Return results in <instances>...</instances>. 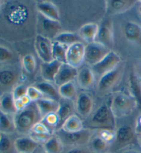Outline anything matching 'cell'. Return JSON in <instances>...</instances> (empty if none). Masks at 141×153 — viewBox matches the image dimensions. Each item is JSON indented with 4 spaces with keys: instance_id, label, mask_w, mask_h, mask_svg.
<instances>
[{
    "instance_id": "cell-1",
    "label": "cell",
    "mask_w": 141,
    "mask_h": 153,
    "mask_svg": "<svg viewBox=\"0 0 141 153\" xmlns=\"http://www.w3.org/2000/svg\"><path fill=\"white\" fill-rule=\"evenodd\" d=\"M32 20L30 8L22 1H4L0 8V24L14 32L26 30Z\"/></svg>"
},
{
    "instance_id": "cell-2",
    "label": "cell",
    "mask_w": 141,
    "mask_h": 153,
    "mask_svg": "<svg viewBox=\"0 0 141 153\" xmlns=\"http://www.w3.org/2000/svg\"><path fill=\"white\" fill-rule=\"evenodd\" d=\"M41 120L35 102H32L26 108L14 115L16 132L22 135H28L32 127Z\"/></svg>"
},
{
    "instance_id": "cell-3",
    "label": "cell",
    "mask_w": 141,
    "mask_h": 153,
    "mask_svg": "<svg viewBox=\"0 0 141 153\" xmlns=\"http://www.w3.org/2000/svg\"><path fill=\"white\" fill-rule=\"evenodd\" d=\"M116 118L108 104L98 106L89 118L84 121V127L94 131L101 129H116Z\"/></svg>"
},
{
    "instance_id": "cell-4",
    "label": "cell",
    "mask_w": 141,
    "mask_h": 153,
    "mask_svg": "<svg viewBox=\"0 0 141 153\" xmlns=\"http://www.w3.org/2000/svg\"><path fill=\"white\" fill-rule=\"evenodd\" d=\"M108 104L116 120L128 117L137 109V105L133 97L129 93L122 91L114 92Z\"/></svg>"
},
{
    "instance_id": "cell-5",
    "label": "cell",
    "mask_w": 141,
    "mask_h": 153,
    "mask_svg": "<svg viewBox=\"0 0 141 153\" xmlns=\"http://www.w3.org/2000/svg\"><path fill=\"white\" fill-rule=\"evenodd\" d=\"M96 131L90 128H84L81 131L74 133H67L63 130L59 129L54 134L59 137L64 147L70 148L76 146H88L91 138L94 135Z\"/></svg>"
},
{
    "instance_id": "cell-6",
    "label": "cell",
    "mask_w": 141,
    "mask_h": 153,
    "mask_svg": "<svg viewBox=\"0 0 141 153\" xmlns=\"http://www.w3.org/2000/svg\"><path fill=\"white\" fill-rule=\"evenodd\" d=\"M124 70L125 65L121 62L113 70L99 78L96 83L97 93L105 96L112 91L116 86L121 82Z\"/></svg>"
},
{
    "instance_id": "cell-7",
    "label": "cell",
    "mask_w": 141,
    "mask_h": 153,
    "mask_svg": "<svg viewBox=\"0 0 141 153\" xmlns=\"http://www.w3.org/2000/svg\"><path fill=\"white\" fill-rule=\"evenodd\" d=\"M75 105L76 114L85 121L90 117L94 111L93 97L89 92L81 90L76 97Z\"/></svg>"
},
{
    "instance_id": "cell-8",
    "label": "cell",
    "mask_w": 141,
    "mask_h": 153,
    "mask_svg": "<svg viewBox=\"0 0 141 153\" xmlns=\"http://www.w3.org/2000/svg\"><path fill=\"white\" fill-rule=\"evenodd\" d=\"M112 50L100 43L94 42L87 43L85 48L84 64L92 67L101 61Z\"/></svg>"
},
{
    "instance_id": "cell-9",
    "label": "cell",
    "mask_w": 141,
    "mask_h": 153,
    "mask_svg": "<svg viewBox=\"0 0 141 153\" xmlns=\"http://www.w3.org/2000/svg\"><path fill=\"white\" fill-rule=\"evenodd\" d=\"M36 28L37 29V34L47 37L52 41L61 32L62 27L60 21L50 19L38 13Z\"/></svg>"
},
{
    "instance_id": "cell-10",
    "label": "cell",
    "mask_w": 141,
    "mask_h": 153,
    "mask_svg": "<svg viewBox=\"0 0 141 153\" xmlns=\"http://www.w3.org/2000/svg\"><path fill=\"white\" fill-rule=\"evenodd\" d=\"M135 141H136V134L134 126L125 124L116 128V138L113 144L118 150L128 148L129 146L133 144Z\"/></svg>"
},
{
    "instance_id": "cell-11",
    "label": "cell",
    "mask_w": 141,
    "mask_h": 153,
    "mask_svg": "<svg viewBox=\"0 0 141 153\" xmlns=\"http://www.w3.org/2000/svg\"><path fill=\"white\" fill-rule=\"evenodd\" d=\"M121 62L122 59L120 55L114 51L111 50L101 61L90 68L93 70L96 77L99 78L115 69Z\"/></svg>"
},
{
    "instance_id": "cell-12",
    "label": "cell",
    "mask_w": 141,
    "mask_h": 153,
    "mask_svg": "<svg viewBox=\"0 0 141 153\" xmlns=\"http://www.w3.org/2000/svg\"><path fill=\"white\" fill-rule=\"evenodd\" d=\"M34 50L39 59L42 62H49L53 58V41L51 39L40 34H37L34 38Z\"/></svg>"
},
{
    "instance_id": "cell-13",
    "label": "cell",
    "mask_w": 141,
    "mask_h": 153,
    "mask_svg": "<svg viewBox=\"0 0 141 153\" xmlns=\"http://www.w3.org/2000/svg\"><path fill=\"white\" fill-rule=\"evenodd\" d=\"M85 45L83 42H78L68 46L66 54V63L78 69L84 64Z\"/></svg>"
},
{
    "instance_id": "cell-14",
    "label": "cell",
    "mask_w": 141,
    "mask_h": 153,
    "mask_svg": "<svg viewBox=\"0 0 141 153\" xmlns=\"http://www.w3.org/2000/svg\"><path fill=\"white\" fill-rule=\"evenodd\" d=\"M129 93L135 100L137 109L141 113V74L136 68H133L128 76Z\"/></svg>"
},
{
    "instance_id": "cell-15",
    "label": "cell",
    "mask_w": 141,
    "mask_h": 153,
    "mask_svg": "<svg viewBox=\"0 0 141 153\" xmlns=\"http://www.w3.org/2000/svg\"><path fill=\"white\" fill-rule=\"evenodd\" d=\"M95 41L103 44L111 50L114 42V27L112 21L106 19L101 23L99 25L98 32Z\"/></svg>"
},
{
    "instance_id": "cell-16",
    "label": "cell",
    "mask_w": 141,
    "mask_h": 153,
    "mask_svg": "<svg viewBox=\"0 0 141 153\" xmlns=\"http://www.w3.org/2000/svg\"><path fill=\"white\" fill-rule=\"evenodd\" d=\"M96 78L92 68L87 65H84L78 69L75 80L77 86L82 91H87L94 85Z\"/></svg>"
},
{
    "instance_id": "cell-17",
    "label": "cell",
    "mask_w": 141,
    "mask_h": 153,
    "mask_svg": "<svg viewBox=\"0 0 141 153\" xmlns=\"http://www.w3.org/2000/svg\"><path fill=\"white\" fill-rule=\"evenodd\" d=\"M138 3L136 0H107L105 1L106 12L110 15H118L127 12Z\"/></svg>"
},
{
    "instance_id": "cell-18",
    "label": "cell",
    "mask_w": 141,
    "mask_h": 153,
    "mask_svg": "<svg viewBox=\"0 0 141 153\" xmlns=\"http://www.w3.org/2000/svg\"><path fill=\"white\" fill-rule=\"evenodd\" d=\"M78 73V69L69 65L67 63L61 64L54 80V84L59 87L67 82L75 81Z\"/></svg>"
},
{
    "instance_id": "cell-19",
    "label": "cell",
    "mask_w": 141,
    "mask_h": 153,
    "mask_svg": "<svg viewBox=\"0 0 141 153\" xmlns=\"http://www.w3.org/2000/svg\"><path fill=\"white\" fill-rule=\"evenodd\" d=\"M37 13L46 18L55 21H60V13L57 6L50 1H38L36 2Z\"/></svg>"
},
{
    "instance_id": "cell-20",
    "label": "cell",
    "mask_w": 141,
    "mask_h": 153,
    "mask_svg": "<svg viewBox=\"0 0 141 153\" xmlns=\"http://www.w3.org/2000/svg\"><path fill=\"white\" fill-rule=\"evenodd\" d=\"M21 77V74L15 68H6L0 69V87L4 89L15 87Z\"/></svg>"
},
{
    "instance_id": "cell-21",
    "label": "cell",
    "mask_w": 141,
    "mask_h": 153,
    "mask_svg": "<svg viewBox=\"0 0 141 153\" xmlns=\"http://www.w3.org/2000/svg\"><path fill=\"white\" fill-rule=\"evenodd\" d=\"M14 146L16 152L21 153H33L41 146V145L30 135H23L15 139Z\"/></svg>"
},
{
    "instance_id": "cell-22",
    "label": "cell",
    "mask_w": 141,
    "mask_h": 153,
    "mask_svg": "<svg viewBox=\"0 0 141 153\" xmlns=\"http://www.w3.org/2000/svg\"><path fill=\"white\" fill-rule=\"evenodd\" d=\"M123 34L127 41L136 45H141V24L129 21L124 25Z\"/></svg>"
},
{
    "instance_id": "cell-23",
    "label": "cell",
    "mask_w": 141,
    "mask_h": 153,
    "mask_svg": "<svg viewBox=\"0 0 141 153\" xmlns=\"http://www.w3.org/2000/svg\"><path fill=\"white\" fill-rule=\"evenodd\" d=\"M61 64L63 63H61L56 60H53L49 62H42L40 66V70L43 80L54 83V78Z\"/></svg>"
},
{
    "instance_id": "cell-24",
    "label": "cell",
    "mask_w": 141,
    "mask_h": 153,
    "mask_svg": "<svg viewBox=\"0 0 141 153\" xmlns=\"http://www.w3.org/2000/svg\"><path fill=\"white\" fill-rule=\"evenodd\" d=\"M99 25L95 23H87L83 25L78 30V34L82 41L90 43L95 41L98 32Z\"/></svg>"
},
{
    "instance_id": "cell-25",
    "label": "cell",
    "mask_w": 141,
    "mask_h": 153,
    "mask_svg": "<svg viewBox=\"0 0 141 153\" xmlns=\"http://www.w3.org/2000/svg\"><path fill=\"white\" fill-rule=\"evenodd\" d=\"M57 113L59 117L61 126L63 123L69 117L76 113L75 101L63 98L60 99L59 101V108L57 111Z\"/></svg>"
},
{
    "instance_id": "cell-26",
    "label": "cell",
    "mask_w": 141,
    "mask_h": 153,
    "mask_svg": "<svg viewBox=\"0 0 141 153\" xmlns=\"http://www.w3.org/2000/svg\"><path fill=\"white\" fill-rule=\"evenodd\" d=\"M34 86L41 91L43 98L52 99L58 102L61 99L58 92V87L53 82L43 80L37 83Z\"/></svg>"
},
{
    "instance_id": "cell-27",
    "label": "cell",
    "mask_w": 141,
    "mask_h": 153,
    "mask_svg": "<svg viewBox=\"0 0 141 153\" xmlns=\"http://www.w3.org/2000/svg\"><path fill=\"white\" fill-rule=\"evenodd\" d=\"M84 128V121L75 113L69 117L63 123L59 129L63 130L67 133H74L80 131Z\"/></svg>"
},
{
    "instance_id": "cell-28",
    "label": "cell",
    "mask_w": 141,
    "mask_h": 153,
    "mask_svg": "<svg viewBox=\"0 0 141 153\" xmlns=\"http://www.w3.org/2000/svg\"><path fill=\"white\" fill-rule=\"evenodd\" d=\"M35 103L41 115V118L50 113L57 112L59 108V102L43 97L35 102Z\"/></svg>"
},
{
    "instance_id": "cell-29",
    "label": "cell",
    "mask_w": 141,
    "mask_h": 153,
    "mask_svg": "<svg viewBox=\"0 0 141 153\" xmlns=\"http://www.w3.org/2000/svg\"><path fill=\"white\" fill-rule=\"evenodd\" d=\"M0 111L11 115H15L17 113L12 92L4 93L0 98Z\"/></svg>"
},
{
    "instance_id": "cell-30",
    "label": "cell",
    "mask_w": 141,
    "mask_h": 153,
    "mask_svg": "<svg viewBox=\"0 0 141 153\" xmlns=\"http://www.w3.org/2000/svg\"><path fill=\"white\" fill-rule=\"evenodd\" d=\"M16 132L14 115H8L0 111V133L10 135Z\"/></svg>"
},
{
    "instance_id": "cell-31",
    "label": "cell",
    "mask_w": 141,
    "mask_h": 153,
    "mask_svg": "<svg viewBox=\"0 0 141 153\" xmlns=\"http://www.w3.org/2000/svg\"><path fill=\"white\" fill-rule=\"evenodd\" d=\"M77 87L78 86L75 81H71L59 86L58 87V92L60 98L73 100L76 98L78 93L77 91Z\"/></svg>"
},
{
    "instance_id": "cell-32",
    "label": "cell",
    "mask_w": 141,
    "mask_h": 153,
    "mask_svg": "<svg viewBox=\"0 0 141 153\" xmlns=\"http://www.w3.org/2000/svg\"><path fill=\"white\" fill-rule=\"evenodd\" d=\"M41 146L46 153H62L65 148L59 137L54 133Z\"/></svg>"
},
{
    "instance_id": "cell-33",
    "label": "cell",
    "mask_w": 141,
    "mask_h": 153,
    "mask_svg": "<svg viewBox=\"0 0 141 153\" xmlns=\"http://www.w3.org/2000/svg\"><path fill=\"white\" fill-rule=\"evenodd\" d=\"M52 41L64 44L68 46L78 42H83L78 34L73 32H61L54 37Z\"/></svg>"
},
{
    "instance_id": "cell-34",
    "label": "cell",
    "mask_w": 141,
    "mask_h": 153,
    "mask_svg": "<svg viewBox=\"0 0 141 153\" xmlns=\"http://www.w3.org/2000/svg\"><path fill=\"white\" fill-rule=\"evenodd\" d=\"M110 146L96 133L88 143V147L92 153H104L107 151Z\"/></svg>"
},
{
    "instance_id": "cell-35",
    "label": "cell",
    "mask_w": 141,
    "mask_h": 153,
    "mask_svg": "<svg viewBox=\"0 0 141 153\" xmlns=\"http://www.w3.org/2000/svg\"><path fill=\"white\" fill-rule=\"evenodd\" d=\"M41 122L43 123L53 133H55L61 127L59 117L57 112L50 113L41 118Z\"/></svg>"
},
{
    "instance_id": "cell-36",
    "label": "cell",
    "mask_w": 141,
    "mask_h": 153,
    "mask_svg": "<svg viewBox=\"0 0 141 153\" xmlns=\"http://www.w3.org/2000/svg\"><path fill=\"white\" fill-rule=\"evenodd\" d=\"M68 46L53 41V58L61 63H66V54Z\"/></svg>"
},
{
    "instance_id": "cell-37",
    "label": "cell",
    "mask_w": 141,
    "mask_h": 153,
    "mask_svg": "<svg viewBox=\"0 0 141 153\" xmlns=\"http://www.w3.org/2000/svg\"><path fill=\"white\" fill-rule=\"evenodd\" d=\"M22 66L27 74H32L36 71L37 61L32 54H27L22 59Z\"/></svg>"
},
{
    "instance_id": "cell-38",
    "label": "cell",
    "mask_w": 141,
    "mask_h": 153,
    "mask_svg": "<svg viewBox=\"0 0 141 153\" xmlns=\"http://www.w3.org/2000/svg\"><path fill=\"white\" fill-rule=\"evenodd\" d=\"M14 141L10 137V135L1 133L0 136V153H13L15 149Z\"/></svg>"
},
{
    "instance_id": "cell-39",
    "label": "cell",
    "mask_w": 141,
    "mask_h": 153,
    "mask_svg": "<svg viewBox=\"0 0 141 153\" xmlns=\"http://www.w3.org/2000/svg\"><path fill=\"white\" fill-rule=\"evenodd\" d=\"M96 134L107 143L110 146L114 143L116 138V129H101L96 131Z\"/></svg>"
},
{
    "instance_id": "cell-40",
    "label": "cell",
    "mask_w": 141,
    "mask_h": 153,
    "mask_svg": "<svg viewBox=\"0 0 141 153\" xmlns=\"http://www.w3.org/2000/svg\"><path fill=\"white\" fill-rule=\"evenodd\" d=\"M52 134L54 133L40 121L34 125L29 135H52Z\"/></svg>"
},
{
    "instance_id": "cell-41",
    "label": "cell",
    "mask_w": 141,
    "mask_h": 153,
    "mask_svg": "<svg viewBox=\"0 0 141 153\" xmlns=\"http://www.w3.org/2000/svg\"><path fill=\"white\" fill-rule=\"evenodd\" d=\"M27 96L31 99V102H37L39 99L43 98L42 94L34 85H31L28 87Z\"/></svg>"
},
{
    "instance_id": "cell-42",
    "label": "cell",
    "mask_w": 141,
    "mask_h": 153,
    "mask_svg": "<svg viewBox=\"0 0 141 153\" xmlns=\"http://www.w3.org/2000/svg\"><path fill=\"white\" fill-rule=\"evenodd\" d=\"M27 86L23 84L16 85L13 89L12 91L13 96L14 99H15V100L22 98L23 96L27 95Z\"/></svg>"
},
{
    "instance_id": "cell-43",
    "label": "cell",
    "mask_w": 141,
    "mask_h": 153,
    "mask_svg": "<svg viewBox=\"0 0 141 153\" xmlns=\"http://www.w3.org/2000/svg\"><path fill=\"white\" fill-rule=\"evenodd\" d=\"M14 54L9 48L0 45V62H6L13 59Z\"/></svg>"
},
{
    "instance_id": "cell-44",
    "label": "cell",
    "mask_w": 141,
    "mask_h": 153,
    "mask_svg": "<svg viewBox=\"0 0 141 153\" xmlns=\"http://www.w3.org/2000/svg\"><path fill=\"white\" fill-rule=\"evenodd\" d=\"M32 102L31 99L29 98V97L26 95V96H23L22 98H21L18 100H15V108L17 110V113L22 111L26 108Z\"/></svg>"
},
{
    "instance_id": "cell-45",
    "label": "cell",
    "mask_w": 141,
    "mask_h": 153,
    "mask_svg": "<svg viewBox=\"0 0 141 153\" xmlns=\"http://www.w3.org/2000/svg\"><path fill=\"white\" fill-rule=\"evenodd\" d=\"M62 153H92L88 147V146H76L67 148L66 150H63Z\"/></svg>"
},
{
    "instance_id": "cell-46",
    "label": "cell",
    "mask_w": 141,
    "mask_h": 153,
    "mask_svg": "<svg viewBox=\"0 0 141 153\" xmlns=\"http://www.w3.org/2000/svg\"><path fill=\"white\" fill-rule=\"evenodd\" d=\"M134 130L136 135L141 133V113H139L136 117L135 124H134Z\"/></svg>"
},
{
    "instance_id": "cell-47",
    "label": "cell",
    "mask_w": 141,
    "mask_h": 153,
    "mask_svg": "<svg viewBox=\"0 0 141 153\" xmlns=\"http://www.w3.org/2000/svg\"><path fill=\"white\" fill-rule=\"evenodd\" d=\"M120 153H141L138 150L134 149V148H124L121 150V152Z\"/></svg>"
},
{
    "instance_id": "cell-48",
    "label": "cell",
    "mask_w": 141,
    "mask_h": 153,
    "mask_svg": "<svg viewBox=\"0 0 141 153\" xmlns=\"http://www.w3.org/2000/svg\"><path fill=\"white\" fill-rule=\"evenodd\" d=\"M33 153H46V152H45V150H43L42 146H39Z\"/></svg>"
},
{
    "instance_id": "cell-49",
    "label": "cell",
    "mask_w": 141,
    "mask_h": 153,
    "mask_svg": "<svg viewBox=\"0 0 141 153\" xmlns=\"http://www.w3.org/2000/svg\"><path fill=\"white\" fill-rule=\"evenodd\" d=\"M136 141H137L138 145L141 147V133L136 135Z\"/></svg>"
},
{
    "instance_id": "cell-50",
    "label": "cell",
    "mask_w": 141,
    "mask_h": 153,
    "mask_svg": "<svg viewBox=\"0 0 141 153\" xmlns=\"http://www.w3.org/2000/svg\"><path fill=\"white\" fill-rule=\"evenodd\" d=\"M138 2L140 3V5L138 6V13H139L140 15H141V1H138Z\"/></svg>"
},
{
    "instance_id": "cell-51",
    "label": "cell",
    "mask_w": 141,
    "mask_h": 153,
    "mask_svg": "<svg viewBox=\"0 0 141 153\" xmlns=\"http://www.w3.org/2000/svg\"><path fill=\"white\" fill-rule=\"evenodd\" d=\"M3 3H4V1H0V8H1V7L2 4H3Z\"/></svg>"
},
{
    "instance_id": "cell-52",
    "label": "cell",
    "mask_w": 141,
    "mask_h": 153,
    "mask_svg": "<svg viewBox=\"0 0 141 153\" xmlns=\"http://www.w3.org/2000/svg\"><path fill=\"white\" fill-rule=\"evenodd\" d=\"M104 153H112V152H109V151H107V152H104Z\"/></svg>"
},
{
    "instance_id": "cell-53",
    "label": "cell",
    "mask_w": 141,
    "mask_h": 153,
    "mask_svg": "<svg viewBox=\"0 0 141 153\" xmlns=\"http://www.w3.org/2000/svg\"><path fill=\"white\" fill-rule=\"evenodd\" d=\"M0 136H1V133H0Z\"/></svg>"
},
{
    "instance_id": "cell-54",
    "label": "cell",
    "mask_w": 141,
    "mask_h": 153,
    "mask_svg": "<svg viewBox=\"0 0 141 153\" xmlns=\"http://www.w3.org/2000/svg\"><path fill=\"white\" fill-rule=\"evenodd\" d=\"M17 153H21V152H17Z\"/></svg>"
}]
</instances>
